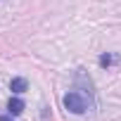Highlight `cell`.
<instances>
[{"label":"cell","mask_w":121,"mask_h":121,"mask_svg":"<svg viewBox=\"0 0 121 121\" xmlns=\"http://www.w3.org/2000/svg\"><path fill=\"white\" fill-rule=\"evenodd\" d=\"M116 62V57H112V55H100V67H112Z\"/></svg>","instance_id":"4"},{"label":"cell","mask_w":121,"mask_h":121,"mask_svg":"<svg viewBox=\"0 0 121 121\" xmlns=\"http://www.w3.org/2000/svg\"><path fill=\"white\" fill-rule=\"evenodd\" d=\"M10 90H12V93H17V95H19V93H24V90H26V78H19V76H17V78H12V81H10Z\"/></svg>","instance_id":"3"},{"label":"cell","mask_w":121,"mask_h":121,"mask_svg":"<svg viewBox=\"0 0 121 121\" xmlns=\"http://www.w3.org/2000/svg\"><path fill=\"white\" fill-rule=\"evenodd\" d=\"M7 109H10V114H12V116H17V114H22V112H24V102H22L19 97H12V100L7 102Z\"/></svg>","instance_id":"2"},{"label":"cell","mask_w":121,"mask_h":121,"mask_svg":"<svg viewBox=\"0 0 121 121\" xmlns=\"http://www.w3.org/2000/svg\"><path fill=\"white\" fill-rule=\"evenodd\" d=\"M0 121H12V119L10 116H0Z\"/></svg>","instance_id":"5"},{"label":"cell","mask_w":121,"mask_h":121,"mask_svg":"<svg viewBox=\"0 0 121 121\" xmlns=\"http://www.w3.org/2000/svg\"><path fill=\"white\" fill-rule=\"evenodd\" d=\"M62 102H64V107H67L69 112H74V114H83V112L88 109V100H86L81 93H74V90L67 93Z\"/></svg>","instance_id":"1"}]
</instances>
